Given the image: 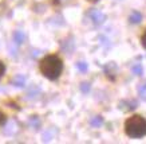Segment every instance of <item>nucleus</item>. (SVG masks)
I'll list each match as a JSON object with an SVG mask.
<instances>
[{
    "instance_id": "nucleus-18",
    "label": "nucleus",
    "mask_w": 146,
    "mask_h": 144,
    "mask_svg": "<svg viewBox=\"0 0 146 144\" xmlns=\"http://www.w3.org/2000/svg\"><path fill=\"white\" fill-rule=\"evenodd\" d=\"M4 70H5L4 63H3V62H0V78H1V77H3V74H4Z\"/></svg>"
},
{
    "instance_id": "nucleus-4",
    "label": "nucleus",
    "mask_w": 146,
    "mask_h": 144,
    "mask_svg": "<svg viewBox=\"0 0 146 144\" xmlns=\"http://www.w3.org/2000/svg\"><path fill=\"white\" fill-rule=\"evenodd\" d=\"M12 85H15L16 88H24L26 85V77L22 74H16L12 78Z\"/></svg>"
},
{
    "instance_id": "nucleus-1",
    "label": "nucleus",
    "mask_w": 146,
    "mask_h": 144,
    "mask_svg": "<svg viewBox=\"0 0 146 144\" xmlns=\"http://www.w3.org/2000/svg\"><path fill=\"white\" fill-rule=\"evenodd\" d=\"M63 62L58 55H47L40 62V72L48 80H56L62 74Z\"/></svg>"
},
{
    "instance_id": "nucleus-20",
    "label": "nucleus",
    "mask_w": 146,
    "mask_h": 144,
    "mask_svg": "<svg viewBox=\"0 0 146 144\" xmlns=\"http://www.w3.org/2000/svg\"><path fill=\"white\" fill-rule=\"evenodd\" d=\"M89 1H91V3H97V1H99V0H89Z\"/></svg>"
},
{
    "instance_id": "nucleus-19",
    "label": "nucleus",
    "mask_w": 146,
    "mask_h": 144,
    "mask_svg": "<svg viewBox=\"0 0 146 144\" xmlns=\"http://www.w3.org/2000/svg\"><path fill=\"white\" fill-rule=\"evenodd\" d=\"M142 46H143V47H145L146 49V31H145V34H143V35H142Z\"/></svg>"
},
{
    "instance_id": "nucleus-6",
    "label": "nucleus",
    "mask_w": 146,
    "mask_h": 144,
    "mask_svg": "<svg viewBox=\"0 0 146 144\" xmlns=\"http://www.w3.org/2000/svg\"><path fill=\"white\" fill-rule=\"evenodd\" d=\"M24 41H26V34L23 31L18 30V31L13 32V42H15L16 45H22Z\"/></svg>"
},
{
    "instance_id": "nucleus-14",
    "label": "nucleus",
    "mask_w": 146,
    "mask_h": 144,
    "mask_svg": "<svg viewBox=\"0 0 146 144\" xmlns=\"http://www.w3.org/2000/svg\"><path fill=\"white\" fill-rule=\"evenodd\" d=\"M76 68H78L79 72L84 73V72H87V63L86 62H78L76 63Z\"/></svg>"
},
{
    "instance_id": "nucleus-16",
    "label": "nucleus",
    "mask_w": 146,
    "mask_h": 144,
    "mask_svg": "<svg viewBox=\"0 0 146 144\" xmlns=\"http://www.w3.org/2000/svg\"><path fill=\"white\" fill-rule=\"evenodd\" d=\"M5 123H7V117H5L4 113L0 111V125H4Z\"/></svg>"
},
{
    "instance_id": "nucleus-12",
    "label": "nucleus",
    "mask_w": 146,
    "mask_h": 144,
    "mask_svg": "<svg viewBox=\"0 0 146 144\" xmlns=\"http://www.w3.org/2000/svg\"><path fill=\"white\" fill-rule=\"evenodd\" d=\"M90 124L93 127H101L102 124H103V117H101V116L93 117V119L90 120Z\"/></svg>"
},
{
    "instance_id": "nucleus-17",
    "label": "nucleus",
    "mask_w": 146,
    "mask_h": 144,
    "mask_svg": "<svg viewBox=\"0 0 146 144\" xmlns=\"http://www.w3.org/2000/svg\"><path fill=\"white\" fill-rule=\"evenodd\" d=\"M43 140H44V141H48V140H51V133H50V131H47L44 135H43Z\"/></svg>"
},
{
    "instance_id": "nucleus-7",
    "label": "nucleus",
    "mask_w": 146,
    "mask_h": 144,
    "mask_svg": "<svg viewBox=\"0 0 146 144\" xmlns=\"http://www.w3.org/2000/svg\"><path fill=\"white\" fill-rule=\"evenodd\" d=\"M129 22L131 23V24H138V23H141L142 22V15H141V12H138V11H134V12H131L130 18H129Z\"/></svg>"
},
{
    "instance_id": "nucleus-15",
    "label": "nucleus",
    "mask_w": 146,
    "mask_h": 144,
    "mask_svg": "<svg viewBox=\"0 0 146 144\" xmlns=\"http://www.w3.org/2000/svg\"><path fill=\"white\" fill-rule=\"evenodd\" d=\"M80 90L83 92V93H87L90 90V84L89 82H83V84H80Z\"/></svg>"
},
{
    "instance_id": "nucleus-5",
    "label": "nucleus",
    "mask_w": 146,
    "mask_h": 144,
    "mask_svg": "<svg viewBox=\"0 0 146 144\" xmlns=\"http://www.w3.org/2000/svg\"><path fill=\"white\" fill-rule=\"evenodd\" d=\"M122 105H126V106H122L121 109H125V111H133V109L137 108L138 102L135 101V100H125V101H122Z\"/></svg>"
},
{
    "instance_id": "nucleus-10",
    "label": "nucleus",
    "mask_w": 146,
    "mask_h": 144,
    "mask_svg": "<svg viewBox=\"0 0 146 144\" xmlns=\"http://www.w3.org/2000/svg\"><path fill=\"white\" fill-rule=\"evenodd\" d=\"M138 94H139V97H141L142 100L146 101V81L142 82L141 85L138 86Z\"/></svg>"
},
{
    "instance_id": "nucleus-13",
    "label": "nucleus",
    "mask_w": 146,
    "mask_h": 144,
    "mask_svg": "<svg viewBox=\"0 0 146 144\" xmlns=\"http://www.w3.org/2000/svg\"><path fill=\"white\" fill-rule=\"evenodd\" d=\"M15 131H16V124H15V123H9L8 125H7V128L4 129V132L7 135H12Z\"/></svg>"
},
{
    "instance_id": "nucleus-11",
    "label": "nucleus",
    "mask_w": 146,
    "mask_h": 144,
    "mask_svg": "<svg viewBox=\"0 0 146 144\" xmlns=\"http://www.w3.org/2000/svg\"><path fill=\"white\" fill-rule=\"evenodd\" d=\"M131 72L135 76H142L143 74V68H142L141 63H135V65H133V68H131Z\"/></svg>"
},
{
    "instance_id": "nucleus-2",
    "label": "nucleus",
    "mask_w": 146,
    "mask_h": 144,
    "mask_svg": "<svg viewBox=\"0 0 146 144\" xmlns=\"http://www.w3.org/2000/svg\"><path fill=\"white\" fill-rule=\"evenodd\" d=\"M125 132L133 139H141L146 136V119L139 115L129 117L125 123Z\"/></svg>"
},
{
    "instance_id": "nucleus-8",
    "label": "nucleus",
    "mask_w": 146,
    "mask_h": 144,
    "mask_svg": "<svg viewBox=\"0 0 146 144\" xmlns=\"http://www.w3.org/2000/svg\"><path fill=\"white\" fill-rule=\"evenodd\" d=\"M39 94H40V89L38 86L32 85L31 88L28 89V92H27V98H35V97H38Z\"/></svg>"
},
{
    "instance_id": "nucleus-9",
    "label": "nucleus",
    "mask_w": 146,
    "mask_h": 144,
    "mask_svg": "<svg viewBox=\"0 0 146 144\" xmlns=\"http://www.w3.org/2000/svg\"><path fill=\"white\" fill-rule=\"evenodd\" d=\"M28 125L31 127V128H34V129H38L40 127V120L38 116H31L30 119H28Z\"/></svg>"
},
{
    "instance_id": "nucleus-3",
    "label": "nucleus",
    "mask_w": 146,
    "mask_h": 144,
    "mask_svg": "<svg viewBox=\"0 0 146 144\" xmlns=\"http://www.w3.org/2000/svg\"><path fill=\"white\" fill-rule=\"evenodd\" d=\"M89 16H90V19H91V22H93L94 24H102V23L105 22V19H106V16L102 14L99 9H90Z\"/></svg>"
}]
</instances>
